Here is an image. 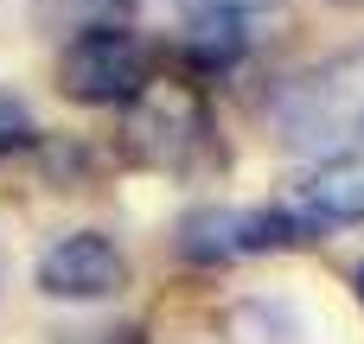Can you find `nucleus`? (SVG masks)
Instances as JSON below:
<instances>
[{
    "instance_id": "f257e3e1",
    "label": "nucleus",
    "mask_w": 364,
    "mask_h": 344,
    "mask_svg": "<svg viewBox=\"0 0 364 344\" xmlns=\"http://www.w3.org/2000/svg\"><path fill=\"white\" fill-rule=\"evenodd\" d=\"M269 134L294 153H352L364 147V45H346L269 89Z\"/></svg>"
},
{
    "instance_id": "f03ea898",
    "label": "nucleus",
    "mask_w": 364,
    "mask_h": 344,
    "mask_svg": "<svg viewBox=\"0 0 364 344\" xmlns=\"http://www.w3.org/2000/svg\"><path fill=\"white\" fill-rule=\"evenodd\" d=\"M122 147H128V160H141L154 172H173V179H198V172L224 166L211 102L186 77H154L122 109Z\"/></svg>"
},
{
    "instance_id": "7ed1b4c3",
    "label": "nucleus",
    "mask_w": 364,
    "mask_h": 344,
    "mask_svg": "<svg viewBox=\"0 0 364 344\" xmlns=\"http://www.w3.org/2000/svg\"><path fill=\"white\" fill-rule=\"evenodd\" d=\"M160 77V45L141 38L128 19L90 26L58 45V89L83 109H128Z\"/></svg>"
},
{
    "instance_id": "20e7f679",
    "label": "nucleus",
    "mask_w": 364,
    "mask_h": 344,
    "mask_svg": "<svg viewBox=\"0 0 364 344\" xmlns=\"http://www.w3.org/2000/svg\"><path fill=\"white\" fill-rule=\"evenodd\" d=\"M301 243H314V230L288 204H192L173 223V249L192 268H230V262L282 255Z\"/></svg>"
},
{
    "instance_id": "39448f33",
    "label": "nucleus",
    "mask_w": 364,
    "mask_h": 344,
    "mask_svg": "<svg viewBox=\"0 0 364 344\" xmlns=\"http://www.w3.org/2000/svg\"><path fill=\"white\" fill-rule=\"evenodd\" d=\"M128 274L134 268H128V255H122V243L109 230H64L32 262V287L45 300H77V306L128 294Z\"/></svg>"
},
{
    "instance_id": "423d86ee",
    "label": "nucleus",
    "mask_w": 364,
    "mask_h": 344,
    "mask_svg": "<svg viewBox=\"0 0 364 344\" xmlns=\"http://www.w3.org/2000/svg\"><path fill=\"white\" fill-rule=\"evenodd\" d=\"M314 236H326V230H346V223H364V147L352 153H326L301 185H294V198H282Z\"/></svg>"
},
{
    "instance_id": "0eeeda50",
    "label": "nucleus",
    "mask_w": 364,
    "mask_h": 344,
    "mask_svg": "<svg viewBox=\"0 0 364 344\" xmlns=\"http://www.w3.org/2000/svg\"><path fill=\"white\" fill-rule=\"evenodd\" d=\"M173 51L186 64V83H198V77H224L250 51V32H243V19H224V13H186V32Z\"/></svg>"
},
{
    "instance_id": "6e6552de",
    "label": "nucleus",
    "mask_w": 364,
    "mask_h": 344,
    "mask_svg": "<svg viewBox=\"0 0 364 344\" xmlns=\"http://www.w3.org/2000/svg\"><path fill=\"white\" fill-rule=\"evenodd\" d=\"M122 6L128 0H32V19H38V32H90V26H115L122 19Z\"/></svg>"
},
{
    "instance_id": "1a4fd4ad",
    "label": "nucleus",
    "mask_w": 364,
    "mask_h": 344,
    "mask_svg": "<svg viewBox=\"0 0 364 344\" xmlns=\"http://www.w3.org/2000/svg\"><path fill=\"white\" fill-rule=\"evenodd\" d=\"M38 121H32V109L19 102V96H6L0 89V160H13V153H38Z\"/></svg>"
},
{
    "instance_id": "9d476101",
    "label": "nucleus",
    "mask_w": 364,
    "mask_h": 344,
    "mask_svg": "<svg viewBox=\"0 0 364 344\" xmlns=\"http://www.w3.org/2000/svg\"><path fill=\"white\" fill-rule=\"evenodd\" d=\"M192 13H224V19H250V13H262V6H275V0H186Z\"/></svg>"
},
{
    "instance_id": "9b49d317",
    "label": "nucleus",
    "mask_w": 364,
    "mask_h": 344,
    "mask_svg": "<svg viewBox=\"0 0 364 344\" xmlns=\"http://www.w3.org/2000/svg\"><path fill=\"white\" fill-rule=\"evenodd\" d=\"M358 306H364V262H358Z\"/></svg>"
},
{
    "instance_id": "f8f14e48",
    "label": "nucleus",
    "mask_w": 364,
    "mask_h": 344,
    "mask_svg": "<svg viewBox=\"0 0 364 344\" xmlns=\"http://www.w3.org/2000/svg\"><path fill=\"white\" fill-rule=\"evenodd\" d=\"M339 6H358V0H339Z\"/></svg>"
}]
</instances>
